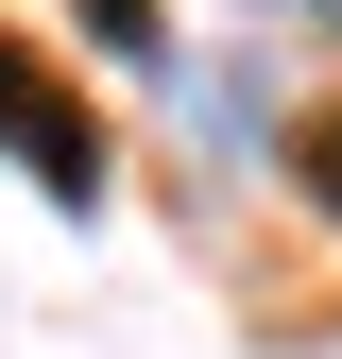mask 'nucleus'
<instances>
[{
    "instance_id": "f257e3e1",
    "label": "nucleus",
    "mask_w": 342,
    "mask_h": 359,
    "mask_svg": "<svg viewBox=\"0 0 342 359\" xmlns=\"http://www.w3.org/2000/svg\"><path fill=\"white\" fill-rule=\"evenodd\" d=\"M0 154H18L52 205H103V120H86V103H69V69H52V52H18V34H0Z\"/></svg>"
},
{
    "instance_id": "f03ea898",
    "label": "nucleus",
    "mask_w": 342,
    "mask_h": 359,
    "mask_svg": "<svg viewBox=\"0 0 342 359\" xmlns=\"http://www.w3.org/2000/svg\"><path fill=\"white\" fill-rule=\"evenodd\" d=\"M291 189L342 222V103H308V120H291Z\"/></svg>"
},
{
    "instance_id": "7ed1b4c3",
    "label": "nucleus",
    "mask_w": 342,
    "mask_h": 359,
    "mask_svg": "<svg viewBox=\"0 0 342 359\" xmlns=\"http://www.w3.org/2000/svg\"><path fill=\"white\" fill-rule=\"evenodd\" d=\"M86 34H103L120 69H171V18H154V0H86Z\"/></svg>"
},
{
    "instance_id": "20e7f679",
    "label": "nucleus",
    "mask_w": 342,
    "mask_h": 359,
    "mask_svg": "<svg viewBox=\"0 0 342 359\" xmlns=\"http://www.w3.org/2000/svg\"><path fill=\"white\" fill-rule=\"evenodd\" d=\"M325 18H342V0H325Z\"/></svg>"
}]
</instances>
